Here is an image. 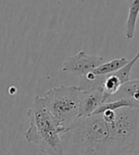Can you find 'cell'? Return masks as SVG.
Instances as JSON below:
<instances>
[{
    "instance_id": "3",
    "label": "cell",
    "mask_w": 139,
    "mask_h": 155,
    "mask_svg": "<svg viewBox=\"0 0 139 155\" xmlns=\"http://www.w3.org/2000/svg\"><path fill=\"white\" fill-rule=\"evenodd\" d=\"M81 95L82 91L77 86L51 87L44 94V102L57 120L63 133L78 119Z\"/></svg>"
},
{
    "instance_id": "7",
    "label": "cell",
    "mask_w": 139,
    "mask_h": 155,
    "mask_svg": "<svg viewBox=\"0 0 139 155\" xmlns=\"http://www.w3.org/2000/svg\"><path fill=\"white\" fill-rule=\"evenodd\" d=\"M128 2V17L126 21L125 35L128 39H132L135 33V27L139 15V0H127Z\"/></svg>"
},
{
    "instance_id": "4",
    "label": "cell",
    "mask_w": 139,
    "mask_h": 155,
    "mask_svg": "<svg viewBox=\"0 0 139 155\" xmlns=\"http://www.w3.org/2000/svg\"><path fill=\"white\" fill-rule=\"evenodd\" d=\"M103 63V57L88 55L84 51H80L77 54L66 59L60 70L64 72L72 73V74L83 77L88 72L94 70Z\"/></svg>"
},
{
    "instance_id": "2",
    "label": "cell",
    "mask_w": 139,
    "mask_h": 155,
    "mask_svg": "<svg viewBox=\"0 0 139 155\" xmlns=\"http://www.w3.org/2000/svg\"><path fill=\"white\" fill-rule=\"evenodd\" d=\"M29 127L24 137L29 143H35L40 151L47 155H64L61 141L62 129L46 106L43 97L36 95L27 111Z\"/></svg>"
},
{
    "instance_id": "9",
    "label": "cell",
    "mask_w": 139,
    "mask_h": 155,
    "mask_svg": "<svg viewBox=\"0 0 139 155\" xmlns=\"http://www.w3.org/2000/svg\"><path fill=\"white\" fill-rule=\"evenodd\" d=\"M123 155H139V146L132 147V149H131L127 152H125Z\"/></svg>"
},
{
    "instance_id": "8",
    "label": "cell",
    "mask_w": 139,
    "mask_h": 155,
    "mask_svg": "<svg viewBox=\"0 0 139 155\" xmlns=\"http://www.w3.org/2000/svg\"><path fill=\"white\" fill-rule=\"evenodd\" d=\"M129 62L126 57H121L118 59H112L109 62H104L100 66H98L97 68L92 70L91 72L95 74L96 76H101V75H108L111 73H114L119 69H121L123 66H125Z\"/></svg>"
},
{
    "instance_id": "6",
    "label": "cell",
    "mask_w": 139,
    "mask_h": 155,
    "mask_svg": "<svg viewBox=\"0 0 139 155\" xmlns=\"http://www.w3.org/2000/svg\"><path fill=\"white\" fill-rule=\"evenodd\" d=\"M118 99H126L132 103L135 109H139V79L130 80L123 84L119 91L107 102Z\"/></svg>"
},
{
    "instance_id": "5",
    "label": "cell",
    "mask_w": 139,
    "mask_h": 155,
    "mask_svg": "<svg viewBox=\"0 0 139 155\" xmlns=\"http://www.w3.org/2000/svg\"><path fill=\"white\" fill-rule=\"evenodd\" d=\"M104 102V93L101 90L82 91L78 118L91 116Z\"/></svg>"
},
{
    "instance_id": "1",
    "label": "cell",
    "mask_w": 139,
    "mask_h": 155,
    "mask_svg": "<svg viewBox=\"0 0 139 155\" xmlns=\"http://www.w3.org/2000/svg\"><path fill=\"white\" fill-rule=\"evenodd\" d=\"M114 121L107 122L102 114L78 118L60 135L64 155H123L130 150L116 133Z\"/></svg>"
}]
</instances>
